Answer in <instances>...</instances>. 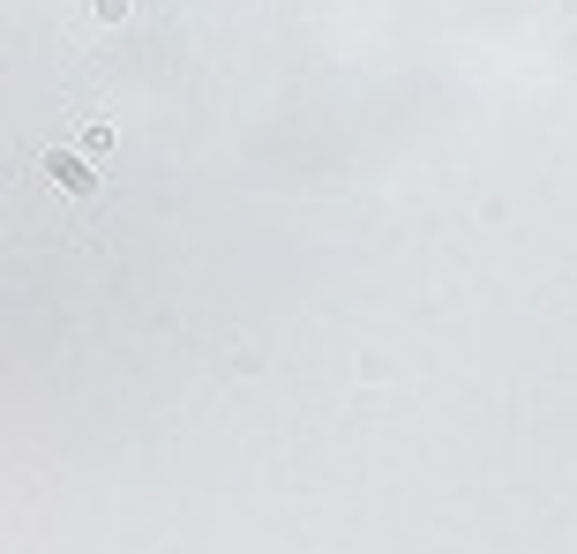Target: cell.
I'll use <instances>...</instances> for the list:
<instances>
[{
  "mask_svg": "<svg viewBox=\"0 0 577 554\" xmlns=\"http://www.w3.org/2000/svg\"><path fill=\"white\" fill-rule=\"evenodd\" d=\"M75 151L105 158V151H113V127H105V120H83V127H75Z\"/></svg>",
  "mask_w": 577,
  "mask_h": 554,
  "instance_id": "7a4b0ae2",
  "label": "cell"
},
{
  "mask_svg": "<svg viewBox=\"0 0 577 554\" xmlns=\"http://www.w3.org/2000/svg\"><path fill=\"white\" fill-rule=\"evenodd\" d=\"M91 15L98 23H127V0H91Z\"/></svg>",
  "mask_w": 577,
  "mask_h": 554,
  "instance_id": "3957f363",
  "label": "cell"
},
{
  "mask_svg": "<svg viewBox=\"0 0 577 554\" xmlns=\"http://www.w3.org/2000/svg\"><path fill=\"white\" fill-rule=\"evenodd\" d=\"M46 173L68 187V195H98V173H91V151H53Z\"/></svg>",
  "mask_w": 577,
  "mask_h": 554,
  "instance_id": "6da1fadb",
  "label": "cell"
}]
</instances>
